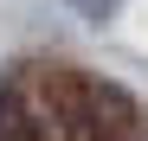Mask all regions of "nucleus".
I'll return each mask as SVG.
<instances>
[{
    "label": "nucleus",
    "mask_w": 148,
    "mask_h": 141,
    "mask_svg": "<svg viewBox=\"0 0 148 141\" xmlns=\"http://www.w3.org/2000/svg\"><path fill=\"white\" fill-rule=\"evenodd\" d=\"M0 141H52L39 109L26 103V83H0Z\"/></svg>",
    "instance_id": "nucleus-1"
},
{
    "label": "nucleus",
    "mask_w": 148,
    "mask_h": 141,
    "mask_svg": "<svg viewBox=\"0 0 148 141\" xmlns=\"http://www.w3.org/2000/svg\"><path fill=\"white\" fill-rule=\"evenodd\" d=\"M71 7L90 13V19H110V13H116V0H71Z\"/></svg>",
    "instance_id": "nucleus-2"
}]
</instances>
